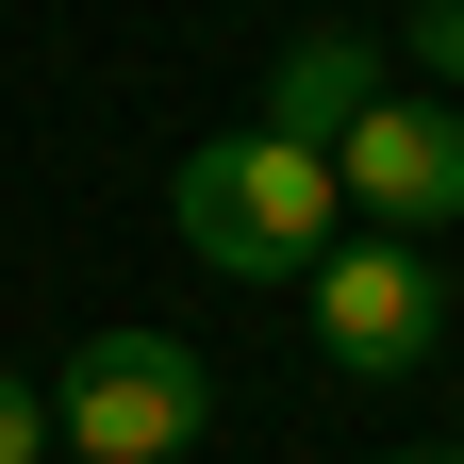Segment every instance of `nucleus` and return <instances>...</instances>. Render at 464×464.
Here are the masks:
<instances>
[{
  "label": "nucleus",
  "instance_id": "7ed1b4c3",
  "mask_svg": "<svg viewBox=\"0 0 464 464\" xmlns=\"http://www.w3.org/2000/svg\"><path fill=\"white\" fill-rule=\"evenodd\" d=\"M299 299H315V365L332 382H415L431 332H448V266L415 249V232H332Z\"/></svg>",
  "mask_w": 464,
  "mask_h": 464
},
{
  "label": "nucleus",
  "instance_id": "1a4fd4ad",
  "mask_svg": "<svg viewBox=\"0 0 464 464\" xmlns=\"http://www.w3.org/2000/svg\"><path fill=\"white\" fill-rule=\"evenodd\" d=\"M50 464H67V448H50Z\"/></svg>",
  "mask_w": 464,
  "mask_h": 464
},
{
  "label": "nucleus",
  "instance_id": "423d86ee",
  "mask_svg": "<svg viewBox=\"0 0 464 464\" xmlns=\"http://www.w3.org/2000/svg\"><path fill=\"white\" fill-rule=\"evenodd\" d=\"M398 50L431 67V100H464V0H415V17H398Z\"/></svg>",
  "mask_w": 464,
  "mask_h": 464
},
{
  "label": "nucleus",
  "instance_id": "39448f33",
  "mask_svg": "<svg viewBox=\"0 0 464 464\" xmlns=\"http://www.w3.org/2000/svg\"><path fill=\"white\" fill-rule=\"evenodd\" d=\"M365 100H382V83H365V34H299V50L266 67V133H299V150H332V133H348Z\"/></svg>",
  "mask_w": 464,
  "mask_h": 464
},
{
  "label": "nucleus",
  "instance_id": "f03ea898",
  "mask_svg": "<svg viewBox=\"0 0 464 464\" xmlns=\"http://www.w3.org/2000/svg\"><path fill=\"white\" fill-rule=\"evenodd\" d=\"M50 431H67V464H183L216 431V365L183 332H83L50 365Z\"/></svg>",
  "mask_w": 464,
  "mask_h": 464
},
{
  "label": "nucleus",
  "instance_id": "20e7f679",
  "mask_svg": "<svg viewBox=\"0 0 464 464\" xmlns=\"http://www.w3.org/2000/svg\"><path fill=\"white\" fill-rule=\"evenodd\" d=\"M332 199L365 232H415L431 249V232L464 216V100H365L332 133Z\"/></svg>",
  "mask_w": 464,
  "mask_h": 464
},
{
  "label": "nucleus",
  "instance_id": "f257e3e1",
  "mask_svg": "<svg viewBox=\"0 0 464 464\" xmlns=\"http://www.w3.org/2000/svg\"><path fill=\"white\" fill-rule=\"evenodd\" d=\"M166 216H183V249L216 266V282H315V249L348 232V199H332V150H299V133H216V150H183V183H166Z\"/></svg>",
  "mask_w": 464,
  "mask_h": 464
},
{
  "label": "nucleus",
  "instance_id": "6e6552de",
  "mask_svg": "<svg viewBox=\"0 0 464 464\" xmlns=\"http://www.w3.org/2000/svg\"><path fill=\"white\" fill-rule=\"evenodd\" d=\"M398 464H464V448H398Z\"/></svg>",
  "mask_w": 464,
  "mask_h": 464
},
{
  "label": "nucleus",
  "instance_id": "0eeeda50",
  "mask_svg": "<svg viewBox=\"0 0 464 464\" xmlns=\"http://www.w3.org/2000/svg\"><path fill=\"white\" fill-rule=\"evenodd\" d=\"M50 448H67V431H50V382L0 365V464H50Z\"/></svg>",
  "mask_w": 464,
  "mask_h": 464
}]
</instances>
